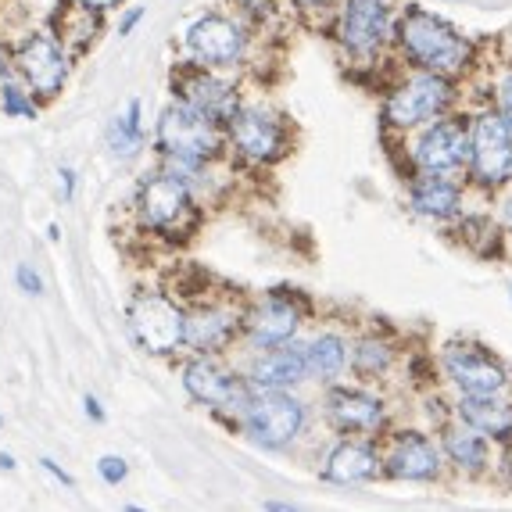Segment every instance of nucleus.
I'll return each mask as SVG.
<instances>
[{"label": "nucleus", "mask_w": 512, "mask_h": 512, "mask_svg": "<svg viewBox=\"0 0 512 512\" xmlns=\"http://www.w3.org/2000/svg\"><path fill=\"white\" fill-rule=\"evenodd\" d=\"M137 215L140 226L162 237H190L197 226V205L194 190L172 176V172H151L137 187Z\"/></svg>", "instance_id": "obj_1"}, {"label": "nucleus", "mask_w": 512, "mask_h": 512, "mask_svg": "<svg viewBox=\"0 0 512 512\" xmlns=\"http://www.w3.org/2000/svg\"><path fill=\"white\" fill-rule=\"evenodd\" d=\"M154 144L165 154V162L205 165L222 151V133L219 122L194 111L190 104L176 101L162 111L158 129H154Z\"/></svg>", "instance_id": "obj_2"}, {"label": "nucleus", "mask_w": 512, "mask_h": 512, "mask_svg": "<svg viewBox=\"0 0 512 512\" xmlns=\"http://www.w3.org/2000/svg\"><path fill=\"white\" fill-rule=\"evenodd\" d=\"M398 40H402L405 54L416 65L430 72H455L470 58V43L462 40L452 26H444L441 18H434L423 8H409L398 22Z\"/></svg>", "instance_id": "obj_3"}, {"label": "nucleus", "mask_w": 512, "mask_h": 512, "mask_svg": "<svg viewBox=\"0 0 512 512\" xmlns=\"http://www.w3.org/2000/svg\"><path fill=\"white\" fill-rule=\"evenodd\" d=\"M129 330L147 355H172L187 344V312L169 294L144 291L129 308Z\"/></svg>", "instance_id": "obj_4"}, {"label": "nucleus", "mask_w": 512, "mask_h": 512, "mask_svg": "<svg viewBox=\"0 0 512 512\" xmlns=\"http://www.w3.org/2000/svg\"><path fill=\"white\" fill-rule=\"evenodd\" d=\"M11 69L26 83L29 94L54 97L69 79V51L51 33H26L11 51Z\"/></svg>", "instance_id": "obj_5"}, {"label": "nucleus", "mask_w": 512, "mask_h": 512, "mask_svg": "<svg viewBox=\"0 0 512 512\" xmlns=\"http://www.w3.org/2000/svg\"><path fill=\"white\" fill-rule=\"evenodd\" d=\"M244 416V427L265 448H283L291 444L294 437L305 427V409H301L298 398L283 391H262L248 402V409L240 412Z\"/></svg>", "instance_id": "obj_6"}, {"label": "nucleus", "mask_w": 512, "mask_h": 512, "mask_svg": "<svg viewBox=\"0 0 512 512\" xmlns=\"http://www.w3.org/2000/svg\"><path fill=\"white\" fill-rule=\"evenodd\" d=\"M172 90H176V101L190 104L212 122H230L240 108L237 90L226 79L212 76L205 65H180L172 72Z\"/></svg>", "instance_id": "obj_7"}, {"label": "nucleus", "mask_w": 512, "mask_h": 512, "mask_svg": "<svg viewBox=\"0 0 512 512\" xmlns=\"http://www.w3.org/2000/svg\"><path fill=\"white\" fill-rule=\"evenodd\" d=\"M448 101H452V86L444 83L437 72H427V76H416L394 90L384 108V119L391 122V126L409 129V126H419V122L434 119V115H441V111L448 108Z\"/></svg>", "instance_id": "obj_8"}, {"label": "nucleus", "mask_w": 512, "mask_h": 512, "mask_svg": "<svg viewBox=\"0 0 512 512\" xmlns=\"http://www.w3.org/2000/svg\"><path fill=\"white\" fill-rule=\"evenodd\" d=\"M183 387L194 402L212 405V409H237L244 412L248 402L255 398V387L240 376L226 373L222 366H215L212 359H197L183 369Z\"/></svg>", "instance_id": "obj_9"}, {"label": "nucleus", "mask_w": 512, "mask_h": 512, "mask_svg": "<svg viewBox=\"0 0 512 512\" xmlns=\"http://www.w3.org/2000/svg\"><path fill=\"white\" fill-rule=\"evenodd\" d=\"M226 126H230V144L251 162H276L287 151V129L273 111L237 108Z\"/></svg>", "instance_id": "obj_10"}, {"label": "nucleus", "mask_w": 512, "mask_h": 512, "mask_svg": "<svg viewBox=\"0 0 512 512\" xmlns=\"http://www.w3.org/2000/svg\"><path fill=\"white\" fill-rule=\"evenodd\" d=\"M248 36L233 18L205 15L187 29V51L197 58V65H237L244 58Z\"/></svg>", "instance_id": "obj_11"}, {"label": "nucleus", "mask_w": 512, "mask_h": 512, "mask_svg": "<svg viewBox=\"0 0 512 512\" xmlns=\"http://www.w3.org/2000/svg\"><path fill=\"white\" fill-rule=\"evenodd\" d=\"M470 154H473L477 180H484V183L505 180V172L512 169V133H509V126H505V119H498V115H480V119L473 122Z\"/></svg>", "instance_id": "obj_12"}, {"label": "nucleus", "mask_w": 512, "mask_h": 512, "mask_svg": "<svg viewBox=\"0 0 512 512\" xmlns=\"http://www.w3.org/2000/svg\"><path fill=\"white\" fill-rule=\"evenodd\" d=\"M444 369L462 394H498L505 387V369L477 344H452L444 351Z\"/></svg>", "instance_id": "obj_13"}, {"label": "nucleus", "mask_w": 512, "mask_h": 512, "mask_svg": "<svg viewBox=\"0 0 512 512\" xmlns=\"http://www.w3.org/2000/svg\"><path fill=\"white\" fill-rule=\"evenodd\" d=\"M391 15H387L384 0H344L341 11V43L355 54H373L387 36Z\"/></svg>", "instance_id": "obj_14"}, {"label": "nucleus", "mask_w": 512, "mask_h": 512, "mask_svg": "<svg viewBox=\"0 0 512 512\" xmlns=\"http://www.w3.org/2000/svg\"><path fill=\"white\" fill-rule=\"evenodd\" d=\"M384 470L398 480H434L441 473V448L430 437L405 430L391 441L384 459Z\"/></svg>", "instance_id": "obj_15"}, {"label": "nucleus", "mask_w": 512, "mask_h": 512, "mask_svg": "<svg viewBox=\"0 0 512 512\" xmlns=\"http://www.w3.org/2000/svg\"><path fill=\"white\" fill-rule=\"evenodd\" d=\"M305 376H308V344L287 341L269 348L262 359H255L248 384L255 391H283V387L298 384Z\"/></svg>", "instance_id": "obj_16"}, {"label": "nucleus", "mask_w": 512, "mask_h": 512, "mask_svg": "<svg viewBox=\"0 0 512 512\" xmlns=\"http://www.w3.org/2000/svg\"><path fill=\"white\" fill-rule=\"evenodd\" d=\"M326 416L341 434H376L384 427V402L355 387H337L326 398Z\"/></svg>", "instance_id": "obj_17"}, {"label": "nucleus", "mask_w": 512, "mask_h": 512, "mask_svg": "<svg viewBox=\"0 0 512 512\" xmlns=\"http://www.w3.org/2000/svg\"><path fill=\"white\" fill-rule=\"evenodd\" d=\"M419 165L434 176H444V172H455L466 158H470V137L459 122H437L423 133L416 147Z\"/></svg>", "instance_id": "obj_18"}, {"label": "nucleus", "mask_w": 512, "mask_h": 512, "mask_svg": "<svg viewBox=\"0 0 512 512\" xmlns=\"http://www.w3.org/2000/svg\"><path fill=\"white\" fill-rule=\"evenodd\" d=\"M244 323H248V337L255 348H276V344L294 341L301 316L287 298H269V301H262Z\"/></svg>", "instance_id": "obj_19"}, {"label": "nucleus", "mask_w": 512, "mask_h": 512, "mask_svg": "<svg viewBox=\"0 0 512 512\" xmlns=\"http://www.w3.org/2000/svg\"><path fill=\"white\" fill-rule=\"evenodd\" d=\"M237 326L240 319L230 308H219V305L197 308L194 316H187V344L194 351H201V355H215V351H222L233 341Z\"/></svg>", "instance_id": "obj_20"}, {"label": "nucleus", "mask_w": 512, "mask_h": 512, "mask_svg": "<svg viewBox=\"0 0 512 512\" xmlns=\"http://www.w3.org/2000/svg\"><path fill=\"white\" fill-rule=\"evenodd\" d=\"M380 470H384V466H380V455H376L369 444L344 441L326 455L323 477L333 480V484H366V480H373Z\"/></svg>", "instance_id": "obj_21"}, {"label": "nucleus", "mask_w": 512, "mask_h": 512, "mask_svg": "<svg viewBox=\"0 0 512 512\" xmlns=\"http://www.w3.org/2000/svg\"><path fill=\"white\" fill-rule=\"evenodd\" d=\"M459 416L480 437H495V441L512 437V405L498 402V394H462Z\"/></svg>", "instance_id": "obj_22"}, {"label": "nucleus", "mask_w": 512, "mask_h": 512, "mask_svg": "<svg viewBox=\"0 0 512 512\" xmlns=\"http://www.w3.org/2000/svg\"><path fill=\"white\" fill-rule=\"evenodd\" d=\"M104 144L115 158L129 162V158H137L140 147H144V101L133 97L126 111L119 115H111L108 129H104Z\"/></svg>", "instance_id": "obj_23"}, {"label": "nucleus", "mask_w": 512, "mask_h": 512, "mask_svg": "<svg viewBox=\"0 0 512 512\" xmlns=\"http://www.w3.org/2000/svg\"><path fill=\"white\" fill-rule=\"evenodd\" d=\"M412 208L419 215H430V219H448L459 212V187L430 172V176L412 183Z\"/></svg>", "instance_id": "obj_24"}, {"label": "nucleus", "mask_w": 512, "mask_h": 512, "mask_svg": "<svg viewBox=\"0 0 512 512\" xmlns=\"http://www.w3.org/2000/svg\"><path fill=\"white\" fill-rule=\"evenodd\" d=\"M444 452L448 459L466 473H480L487 466V437H480L470 427H448L444 430Z\"/></svg>", "instance_id": "obj_25"}, {"label": "nucleus", "mask_w": 512, "mask_h": 512, "mask_svg": "<svg viewBox=\"0 0 512 512\" xmlns=\"http://www.w3.org/2000/svg\"><path fill=\"white\" fill-rule=\"evenodd\" d=\"M344 359H348V351H344V341L337 333H323L308 344V373H316L319 380H333L341 373Z\"/></svg>", "instance_id": "obj_26"}, {"label": "nucleus", "mask_w": 512, "mask_h": 512, "mask_svg": "<svg viewBox=\"0 0 512 512\" xmlns=\"http://www.w3.org/2000/svg\"><path fill=\"white\" fill-rule=\"evenodd\" d=\"M0 111H4V119H36V115H40L36 97L29 94L26 83H22L15 72L0 79Z\"/></svg>", "instance_id": "obj_27"}, {"label": "nucleus", "mask_w": 512, "mask_h": 512, "mask_svg": "<svg viewBox=\"0 0 512 512\" xmlns=\"http://www.w3.org/2000/svg\"><path fill=\"white\" fill-rule=\"evenodd\" d=\"M391 348H387L384 341H373V337H366V341L355 344V359H351V366H355V373L366 376V380H373V376L387 373L391 369Z\"/></svg>", "instance_id": "obj_28"}, {"label": "nucleus", "mask_w": 512, "mask_h": 512, "mask_svg": "<svg viewBox=\"0 0 512 512\" xmlns=\"http://www.w3.org/2000/svg\"><path fill=\"white\" fill-rule=\"evenodd\" d=\"M97 473L104 477V484H122L126 473H129V466H126V459H119V455H101Z\"/></svg>", "instance_id": "obj_29"}, {"label": "nucleus", "mask_w": 512, "mask_h": 512, "mask_svg": "<svg viewBox=\"0 0 512 512\" xmlns=\"http://www.w3.org/2000/svg\"><path fill=\"white\" fill-rule=\"evenodd\" d=\"M15 280H18V287H22L26 294H33V298H40V294H43V280L33 273V269H29V265H18Z\"/></svg>", "instance_id": "obj_30"}, {"label": "nucleus", "mask_w": 512, "mask_h": 512, "mask_svg": "<svg viewBox=\"0 0 512 512\" xmlns=\"http://www.w3.org/2000/svg\"><path fill=\"white\" fill-rule=\"evenodd\" d=\"M58 187H61V201H72V197H76V172H72L69 165L58 169Z\"/></svg>", "instance_id": "obj_31"}, {"label": "nucleus", "mask_w": 512, "mask_h": 512, "mask_svg": "<svg viewBox=\"0 0 512 512\" xmlns=\"http://www.w3.org/2000/svg\"><path fill=\"white\" fill-rule=\"evenodd\" d=\"M76 8L83 11H94V15H101V11H111V8H119L122 0H72Z\"/></svg>", "instance_id": "obj_32"}, {"label": "nucleus", "mask_w": 512, "mask_h": 512, "mask_svg": "<svg viewBox=\"0 0 512 512\" xmlns=\"http://www.w3.org/2000/svg\"><path fill=\"white\" fill-rule=\"evenodd\" d=\"M140 18H144V8H129L126 15L119 18V36H129V33H133Z\"/></svg>", "instance_id": "obj_33"}, {"label": "nucleus", "mask_w": 512, "mask_h": 512, "mask_svg": "<svg viewBox=\"0 0 512 512\" xmlns=\"http://www.w3.org/2000/svg\"><path fill=\"white\" fill-rule=\"evenodd\" d=\"M40 466H43V470H47V473H51L54 480H61V484H65V487H76V480H72V473L61 470V466H58V462H54V459H40Z\"/></svg>", "instance_id": "obj_34"}, {"label": "nucleus", "mask_w": 512, "mask_h": 512, "mask_svg": "<svg viewBox=\"0 0 512 512\" xmlns=\"http://www.w3.org/2000/svg\"><path fill=\"white\" fill-rule=\"evenodd\" d=\"M502 119H505V126H509V133H512V76L502 83Z\"/></svg>", "instance_id": "obj_35"}, {"label": "nucleus", "mask_w": 512, "mask_h": 512, "mask_svg": "<svg viewBox=\"0 0 512 512\" xmlns=\"http://www.w3.org/2000/svg\"><path fill=\"white\" fill-rule=\"evenodd\" d=\"M83 409H86V416L94 419V423H104V409H101V402H97L94 394H86V402H83Z\"/></svg>", "instance_id": "obj_36"}, {"label": "nucleus", "mask_w": 512, "mask_h": 512, "mask_svg": "<svg viewBox=\"0 0 512 512\" xmlns=\"http://www.w3.org/2000/svg\"><path fill=\"white\" fill-rule=\"evenodd\" d=\"M265 512H298L294 505H283V502H265Z\"/></svg>", "instance_id": "obj_37"}, {"label": "nucleus", "mask_w": 512, "mask_h": 512, "mask_svg": "<svg viewBox=\"0 0 512 512\" xmlns=\"http://www.w3.org/2000/svg\"><path fill=\"white\" fill-rule=\"evenodd\" d=\"M301 8H326V4H333V0H298Z\"/></svg>", "instance_id": "obj_38"}, {"label": "nucleus", "mask_w": 512, "mask_h": 512, "mask_svg": "<svg viewBox=\"0 0 512 512\" xmlns=\"http://www.w3.org/2000/svg\"><path fill=\"white\" fill-rule=\"evenodd\" d=\"M0 470H15V459L8 452H0Z\"/></svg>", "instance_id": "obj_39"}, {"label": "nucleus", "mask_w": 512, "mask_h": 512, "mask_svg": "<svg viewBox=\"0 0 512 512\" xmlns=\"http://www.w3.org/2000/svg\"><path fill=\"white\" fill-rule=\"evenodd\" d=\"M505 473H509V480H512V448L505 452Z\"/></svg>", "instance_id": "obj_40"}, {"label": "nucleus", "mask_w": 512, "mask_h": 512, "mask_svg": "<svg viewBox=\"0 0 512 512\" xmlns=\"http://www.w3.org/2000/svg\"><path fill=\"white\" fill-rule=\"evenodd\" d=\"M126 512H144V509H140V505H126Z\"/></svg>", "instance_id": "obj_41"}, {"label": "nucleus", "mask_w": 512, "mask_h": 512, "mask_svg": "<svg viewBox=\"0 0 512 512\" xmlns=\"http://www.w3.org/2000/svg\"><path fill=\"white\" fill-rule=\"evenodd\" d=\"M0 423H4V419H0Z\"/></svg>", "instance_id": "obj_42"}]
</instances>
